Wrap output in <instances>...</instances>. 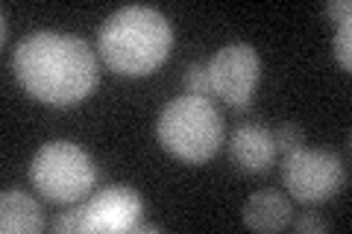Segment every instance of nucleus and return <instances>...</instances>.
<instances>
[{
    "mask_svg": "<svg viewBox=\"0 0 352 234\" xmlns=\"http://www.w3.org/2000/svg\"><path fill=\"white\" fill-rule=\"evenodd\" d=\"M12 71L24 91L41 103L71 106L97 88L100 71L91 47L65 32H30L15 44Z\"/></svg>",
    "mask_w": 352,
    "mask_h": 234,
    "instance_id": "obj_1",
    "label": "nucleus"
},
{
    "mask_svg": "<svg viewBox=\"0 0 352 234\" xmlns=\"http://www.w3.org/2000/svg\"><path fill=\"white\" fill-rule=\"evenodd\" d=\"M173 44V30L168 18L153 6H124L100 27L103 62L120 76H144L153 73L168 59Z\"/></svg>",
    "mask_w": 352,
    "mask_h": 234,
    "instance_id": "obj_2",
    "label": "nucleus"
},
{
    "mask_svg": "<svg viewBox=\"0 0 352 234\" xmlns=\"http://www.w3.org/2000/svg\"><path fill=\"white\" fill-rule=\"evenodd\" d=\"M159 143L176 159L188 164H203L223 143V120L208 97H176L159 115L156 126Z\"/></svg>",
    "mask_w": 352,
    "mask_h": 234,
    "instance_id": "obj_3",
    "label": "nucleus"
},
{
    "mask_svg": "<svg viewBox=\"0 0 352 234\" xmlns=\"http://www.w3.org/2000/svg\"><path fill=\"white\" fill-rule=\"evenodd\" d=\"M32 187L53 202H80L97 185V167L80 143L50 141L30 164Z\"/></svg>",
    "mask_w": 352,
    "mask_h": 234,
    "instance_id": "obj_4",
    "label": "nucleus"
},
{
    "mask_svg": "<svg viewBox=\"0 0 352 234\" xmlns=\"http://www.w3.org/2000/svg\"><path fill=\"white\" fill-rule=\"evenodd\" d=\"M282 182L296 202L317 205L335 196L344 185V161L329 150H294L285 152Z\"/></svg>",
    "mask_w": 352,
    "mask_h": 234,
    "instance_id": "obj_5",
    "label": "nucleus"
},
{
    "mask_svg": "<svg viewBox=\"0 0 352 234\" xmlns=\"http://www.w3.org/2000/svg\"><path fill=\"white\" fill-rule=\"evenodd\" d=\"M261 76V59L256 47L244 41H232L223 50L214 53L208 62V82H212V94H217L226 106L247 108L256 82Z\"/></svg>",
    "mask_w": 352,
    "mask_h": 234,
    "instance_id": "obj_6",
    "label": "nucleus"
},
{
    "mask_svg": "<svg viewBox=\"0 0 352 234\" xmlns=\"http://www.w3.org/2000/svg\"><path fill=\"white\" fill-rule=\"evenodd\" d=\"M144 214L141 196L126 185H109L76 208V231H132Z\"/></svg>",
    "mask_w": 352,
    "mask_h": 234,
    "instance_id": "obj_7",
    "label": "nucleus"
},
{
    "mask_svg": "<svg viewBox=\"0 0 352 234\" xmlns=\"http://www.w3.org/2000/svg\"><path fill=\"white\" fill-rule=\"evenodd\" d=\"M229 159L241 173H264L276 161V143L270 129L261 124H244L229 138Z\"/></svg>",
    "mask_w": 352,
    "mask_h": 234,
    "instance_id": "obj_8",
    "label": "nucleus"
},
{
    "mask_svg": "<svg viewBox=\"0 0 352 234\" xmlns=\"http://www.w3.org/2000/svg\"><path fill=\"white\" fill-rule=\"evenodd\" d=\"M244 226L252 231H282L291 226V202L279 191H258L244 205Z\"/></svg>",
    "mask_w": 352,
    "mask_h": 234,
    "instance_id": "obj_9",
    "label": "nucleus"
},
{
    "mask_svg": "<svg viewBox=\"0 0 352 234\" xmlns=\"http://www.w3.org/2000/svg\"><path fill=\"white\" fill-rule=\"evenodd\" d=\"M44 229V208L30 194L6 191L0 196V231L3 234H38Z\"/></svg>",
    "mask_w": 352,
    "mask_h": 234,
    "instance_id": "obj_10",
    "label": "nucleus"
},
{
    "mask_svg": "<svg viewBox=\"0 0 352 234\" xmlns=\"http://www.w3.org/2000/svg\"><path fill=\"white\" fill-rule=\"evenodd\" d=\"M182 82H185V91L194 94V97L212 94V82H208V65H203V62L188 65V68H185Z\"/></svg>",
    "mask_w": 352,
    "mask_h": 234,
    "instance_id": "obj_11",
    "label": "nucleus"
},
{
    "mask_svg": "<svg viewBox=\"0 0 352 234\" xmlns=\"http://www.w3.org/2000/svg\"><path fill=\"white\" fill-rule=\"evenodd\" d=\"M335 59L340 62V68H352V18L340 21L335 32Z\"/></svg>",
    "mask_w": 352,
    "mask_h": 234,
    "instance_id": "obj_12",
    "label": "nucleus"
},
{
    "mask_svg": "<svg viewBox=\"0 0 352 234\" xmlns=\"http://www.w3.org/2000/svg\"><path fill=\"white\" fill-rule=\"evenodd\" d=\"M273 135V143H276V152H294V150H300L302 147V129L300 126H294V124H282L270 132Z\"/></svg>",
    "mask_w": 352,
    "mask_h": 234,
    "instance_id": "obj_13",
    "label": "nucleus"
},
{
    "mask_svg": "<svg viewBox=\"0 0 352 234\" xmlns=\"http://www.w3.org/2000/svg\"><path fill=\"white\" fill-rule=\"evenodd\" d=\"M294 229L300 231V234H317V231H326L329 229V222H323L320 217H311V214H302L300 220L294 222Z\"/></svg>",
    "mask_w": 352,
    "mask_h": 234,
    "instance_id": "obj_14",
    "label": "nucleus"
},
{
    "mask_svg": "<svg viewBox=\"0 0 352 234\" xmlns=\"http://www.w3.org/2000/svg\"><path fill=\"white\" fill-rule=\"evenodd\" d=\"M349 12H352V3L349 0H332V3L326 6V15L335 21V24H340V21H349Z\"/></svg>",
    "mask_w": 352,
    "mask_h": 234,
    "instance_id": "obj_15",
    "label": "nucleus"
},
{
    "mask_svg": "<svg viewBox=\"0 0 352 234\" xmlns=\"http://www.w3.org/2000/svg\"><path fill=\"white\" fill-rule=\"evenodd\" d=\"M53 231L56 234H68V231H76V208L74 211H65L53 220Z\"/></svg>",
    "mask_w": 352,
    "mask_h": 234,
    "instance_id": "obj_16",
    "label": "nucleus"
}]
</instances>
